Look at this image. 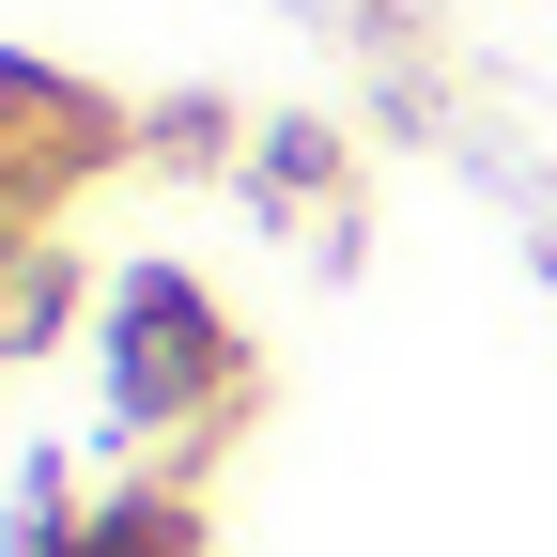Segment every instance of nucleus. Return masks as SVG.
Segmentation results:
<instances>
[{"instance_id":"1","label":"nucleus","mask_w":557,"mask_h":557,"mask_svg":"<svg viewBox=\"0 0 557 557\" xmlns=\"http://www.w3.org/2000/svg\"><path fill=\"white\" fill-rule=\"evenodd\" d=\"M201 372H233V341L201 325L186 278H139V295H124V418H156V403L201 387Z\"/></svg>"}]
</instances>
